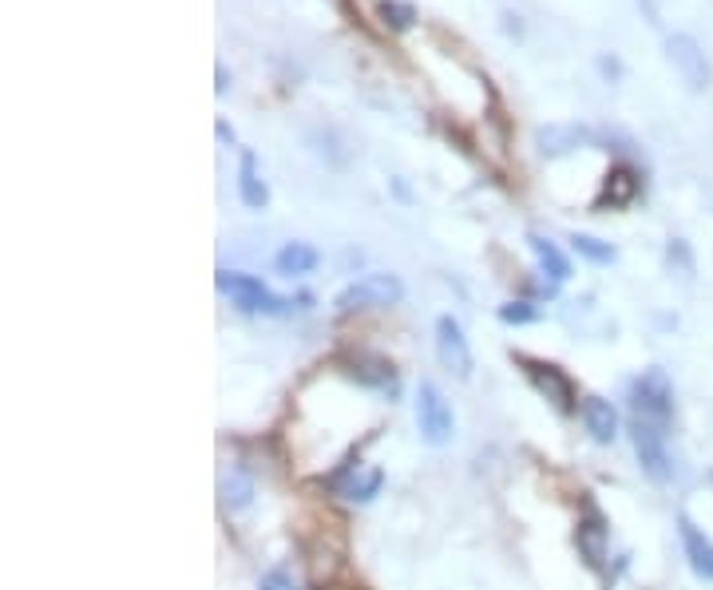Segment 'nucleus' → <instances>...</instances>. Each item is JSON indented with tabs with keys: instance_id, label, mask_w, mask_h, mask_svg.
Segmentation results:
<instances>
[{
	"instance_id": "obj_1",
	"label": "nucleus",
	"mask_w": 713,
	"mask_h": 590,
	"mask_svg": "<svg viewBox=\"0 0 713 590\" xmlns=\"http://www.w3.org/2000/svg\"><path fill=\"white\" fill-rule=\"evenodd\" d=\"M630 440H635V452H638L642 472H647L654 484H670V480H674V456H670V447H665L662 424L635 417L630 420Z\"/></svg>"
},
{
	"instance_id": "obj_2",
	"label": "nucleus",
	"mask_w": 713,
	"mask_h": 590,
	"mask_svg": "<svg viewBox=\"0 0 713 590\" xmlns=\"http://www.w3.org/2000/svg\"><path fill=\"white\" fill-rule=\"evenodd\" d=\"M417 429L420 440L432 447L448 444L452 432H457V417H452V404L444 400V392L437 389L432 381L417 384Z\"/></svg>"
},
{
	"instance_id": "obj_3",
	"label": "nucleus",
	"mask_w": 713,
	"mask_h": 590,
	"mask_svg": "<svg viewBox=\"0 0 713 590\" xmlns=\"http://www.w3.org/2000/svg\"><path fill=\"white\" fill-rule=\"evenodd\" d=\"M219 294L230 297V302H234L242 314L274 317V314H285V309H290V302H285V297H274L266 286H262V282H258V277L234 274V270H219Z\"/></svg>"
},
{
	"instance_id": "obj_4",
	"label": "nucleus",
	"mask_w": 713,
	"mask_h": 590,
	"mask_svg": "<svg viewBox=\"0 0 713 590\" xmlns=\"http://www.w3.org/2000/svg\"><path fill=\"white\" fill-rule=\"evenodd\" d=\"M405 297V286H400L397 274H365L357 282L337 294V314H353V309H377V305H397Z\"/></svg>"
},
{
	"instance_id": "obj_5",
	"label": "nucleus",
	"mask_w": 713,
	"mask_h": 590,
	"mask_svg": "<svg viewBox=\"0 0 713 590\" xmlns=\"http://www.w3.org/2000/svg\"><path fill=\"white\" fill-rule=\"evenodd\" d=\"M630 404H635V417L654 420V424H670L674 417V384L665 377V369H647L630 389Z\"/></svg>"
},
{
	"instance_id": "obj_6",
	"label": "nucleus",
	"mask_w": 713,
	"mask_h": 590,
	"mask_svg": "<svg viewBox=\"0 0 713 590\" xmlns=\"http://www.w3.org/2000/svg\"><path fill=\"white\" fill-rule=\"evenodd\" d=\"M523 369V377L532 381V389L539 392L543 400H552L559 412H575V384L570 377L559 369V365H547V361H535V357H515Z\"/></svg>"
},
{
	"instance_id": "obj_7",
	"label": "nucleus",
	"mask_w": 713,
	"mask_h": 590,
	"mask_svg": "<svg viewBox=\"0 0 713 590\" xmlns=\"http://www.w3.org/2000/svg\"><path fill=\"white\" fill-rule=\"evenodd\" d=\"M665 56H670V64L678 67V76L694 87V92L710 87V76H713L710 60H705L702 44H698L694 36H670L665 40Z\"/></svg>"
},
{
	"instance_id": "obj_8",
	"label": "nucleus",
	"mask_w": 713,
	"mask_h": 590,
	"mask_svg": "<svg viewBox=\"0 0 713 590\" xmlns=\"http://www.w3.org/2000/svg\"><path fill=\"white\" fill-rule=\"evenodd\" d=\"M437 352H440V365L452 377H460V381L472 377V349H468V337L457 317H440L437 322Z\"/></svg>"
},
{
	"instance_id": "obj_9",
	"label": "nucleus",
	"mask_w": 713,
	"mask_h": 590,
	"mask_svg": "<svg viewBox=\"0 0 713 590\" xmlns=\"http://www.w3.org/2000/svg\"><path fill=\"white\" fill-rule=\"evenodd\" d=\"M575 542H579V555L587 559V567L599 571L602 562H607V551H610V527L602 519V512L595 504H587L583 512L579 527H575Z\"/></svg>"
},
{
	"instance_id": "obj_10",
	"label": "nucleus",
	"mask_w": 713,
	"mask_h": 590,
	"mask_svg": "<svg viewBox=\"0 0 713 590\" xmlns=\"http://www.w3.org/2000/svg\"><path fill=\"white\" fill-rule=\"evenodd\" d=\"M678 535H682V551H685V559H690V567H694V575L713 582V539L690 519V515H678Z\"/></svg>"
},
{
	"instance_id": "obj_11",
	"label": "nucleus",
	"mask_w": 713,
	"mask_h": 590,
	"mask_svg": "<svg viewBox=\"0 0 713 590\" xmlns=\"http://www.w3.org/2000/svg\"><path fill=\"white\" fill-rule=\"evenodd\" d=\"M238 199H242V207H250V210H262L270 202V187L262 182L254 151L238 155Z\"/></svg>"
},
{
	"instance_id": "obj_12",
	"label": "nucleus",
	"mask_w": 713,
	"mask_h": 590,
	"mask_svg": "<svg viewBox=\"0 0 713 590\" xmlns=\"http://www.w3.org/2000/svg\"><path fill=\"white\" fill-rule=\"evenodd\" d=\"M583 424H587L590 440L595 444H610V440L618 436V412L610 400L602 397H587L583 400Z\"/></svg>"
},
{
	"instance_id": "obj_13",
	"label": "nucleus",
	"mask_w": 713,
	"mask_h": 590,
	"mask_svg": "<svg viewBox=\"0 0 713 590\" xmlns=\"http://www.w3.org/2000/svg\"><path fill=\"white\" fill-rule=\"evenodd\" d=\"M322 254H317L310 242H285L282 250L274 254V270L285 277H302V274H314Z\"/></svg>"
},
{
	"instance_id": "obj_14",
	"label": "nucleus",
	"mask_w": 713,
	"mask_h": 590,
	"mask_svg": "<svg viewBox=\"0 0 713 590\" xmlns=\"http://www.w3.org/2000/svg\"><path fill=\"white\" fill-rule=\"evenodd\" d=\"M535 144H539V151L543 155H567V151H575L579 144H587V131L583 127H575V124H552V127H543L539 135H535Z\"/></svg>"
},
{
	"instance_id": "obj_15",
	"label": "nucleus",
	"mask_w": 713,
	"mask_h": 590,
	"mask_svg": "<svg viewBox=\"0 0 713 590\" xmlns=\"http://www.w3.org/2000/svg\"><path fill=\"white\" fill-rule=\"evenodd\" d=\"M527 246H532V254H535V262H539V270L552 277L555 286H559V282H567V277H570V262H567V254H563V250L555 246L552 239H539V234H532V239H527Z\"/></svg>"
},
{
	"instance_id": "obj_16",
	"label": "nucleus",
	"mask_w": 713,
	"mask_h": 590,
	"mask_svg": "<svg viewBox=\"0 0 713 590\" xmlns=\"http://www.w3.org/2000/svg\"><path fill=\"white\" fill-rule=\"evenodd\" d=\"M635 194H638V175L630 171V167H615V171H610V179H607V187H602L599 210L602 207H627Z\"/></svg>"
},
{
	"instance_id": "obj_17",
	"label": "nucleus",
	"mask_w": 713,
	"mask_h": 590,
	"mask_svg": "<svg viewBox=\"0 0 713 590\" xmlns=\"http://www.w3.org/2000/svg\"><path fill=\"white\" fill-rule=\"evenodd\" d=\"M353 377L361 384H373V389H397V377H392V365L380 361V357H353Z\"/></svg>"
},
{
	"instance_id": "obj_18",
	"label": "nucleus",
	"mask_w": 713,
	"mask_h": 590,
	"mask_svg": "<svg viewBox=\"0 0 713 590\" xmlns=\"http://www.w3.org/2000/svg\"><path fill=\"white\" fill-rule=\"evenodd\" d=\"M254 499V480L238 467V472H230L227 480H222V504L227 507H234V512H242V507Z\"/></svg>"
},
{
	"instance_id": "obj_19",
	"label": "nucleus",
	"mask_w": 713,
	"mask_h": 590,
	"mask_svg": "<svg viewBox=\"0 0 713 590\" xmlns=\"http://www.w3.org/2000/svg\"><path fill=\"white\" fill-rule=\"evenodd\" d=\"M377 17L385 20V29H392V32H409L412 24L420 20L417 9H412V4H405V0H380Z\"/></svg>"
},
{
	"instance_id": "obj_20",
	"label": "nucleus",
	"mask_w": 713,
	"mask_h": 590,
	"mask_svg": "<svg viewBox=\"0 0 713 590\" xmlns=\"http://www.w3.org/2000/svg\"><path fill=\"white\" fill-rule=\"evenodd\" d=\"M570 246H575V254H579V257L595 262V266H607V262H615V246H610V242L590 239V234H575V239H570Z\"/></svg>"
},
{
	"instance_id": "obj_21",
	"label": "nucleus",
	"mask_w": 713,
	"mask_h": 590,
	"mask_svg": "<svg viewBox=\"0 0 713 590\" xmlns=\"http://www.w3.org/2000/svg\"><path fill=\"white\" fill-rule=\"evenodd\" d=\"M380 484H385V476H380L377 467H373V472H365V476H353L349 484H345V499H357V504H369L373 495L380 492Z\"/></svg>"
},
{
	"instance_id": "obj_22",
	"label": "nucleus",
	"mask_w": 713,
	"mask_h": 590,
	"mask_svg": "<svg viewBox=\"0 0 713 590\" xmlns=\"http://www.w3.org/2000/svg\"><path fill=\"white\" fill-rule=\"evenodd\" d=\"M535 317H539V309H535L532 302L500 305V322H504V325H527V322H535Z\"/></svg>"
},
{
	"instance_id": "obj_23",
	"label": "nucleus",
	"mask_w": 713,
	"mask_h": 590,
	"mask_svg": "<svg viewBox=\"0 0 713 590\" xmlns=\"http://www.w3.org/2000/svg\"><path fill=\"white\" fill-rule=\"evenodd\" d=\"M258 590H294V582H290V575H285V571H270Z\"/></svg>"
},
{
	"instance_id": "obj_24",
	"label": "nucleus",
	"mask_w": 713,
	"mask_h": 590,
	"mask_svg": "<svg viewBox=\"0 0 713 590\" xmlns=\"http://www.w3.org/2000/svg\"><path fill=\"white\" fill-rule=\"evenodd\" d=\"M227 87H230V76H227V67L219 64V84H214V92H219V96H222V92H227Z\"/></svg>"
},
{
	"instance_id": "obj_25",
	"label": "nucleus",
	"mask_w": 713,
	"mask_h": 590,
	"mask_svg": "<svg viewBox=\"0 0 713 590\" xmlns=\"http://www.w3.org/2000/svg\"><path fill=\"white\" fill-rule=\"evenodd\" d=\"M219 139H222V144H234V131H230V127L222 124V119H219Z\"/></svg>"
},
{
	"instance_id": "obj_26",
	"label": "nucleus",
	"mask_w": 713,
	"mask_h": 590,
	"mask_svg": "<svg viewBox=\"0 0 713 590\" xmlns=\"http://www.w3.org/2000/svg\"><path fill=\"white\" fill-rule=\"evenodd\" d=\"M325 590H361V587H333V582H329V587H325Z\"/></svg>"
}]
</instances>
